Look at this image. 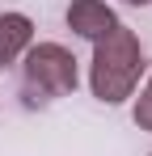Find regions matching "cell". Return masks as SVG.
I'll use <instances>...</instances> for the list:
<instances>
[{
	"mask_svg": "<svg viewBox=\"0 0 152 156\" xmlns=\"http://www.w3.org/2000/svg\"><path fill=\"white\" fill-rule=\"evenodd\" d=\"M76 55L63 42H38L25 51L21 63V93L30 105H47L55 97H68L76 89Z\"/></svg>",
	"mask_w": 152,
	"mask_h": 156,
	"instance_id": "2",
	"label": "cell"
},
{
	"mask_svg": "<svg viewBox=\"0 0 152 156\" xmlns=\"http://www.w3.org/2000/svg\"><path fill=\"white\" fill-rule=\"evenodd\" d=\"M68 26L80 34V38H106L110 30L118 26V17H114V9L106 4V0H72L68 4Z\"/></svg>",
	"mask_w": 152,
	"mask_h": 156,
	"instance_id": "3",
	"label": "cell"
},
{
	"mask_svg": "<svg viewBox=\"0 0 152 156\" xmlns=\"http://www.w3.org/2000/svg\"><path fill=\"white\" fill-rule=\"evenodd\" d=\"M34 47V21L25 13H0V68L17 63V55Z\"/></svg>",
	"mask_w": 152,
	"mask_h": 156,
	"instance_id": "4",
	"label": "cell"
},
{
	"mask_svg": "<svg viewBox=\"0 0 152 156\" xmlns=\"http://www.w3.org/2000/svg\"><path fill=\"white\" fill-rule=\"evenodd\" d=\"M127 4H152V0H127Z\"/></svg>",
	"mask_w": 152,
	"mask_h": 156,
	"instance_id": "6",
	"label": "cell"
},
{
	"mask_svg": "<svg viewBox=\"0 0 152 156\" xmlns=\"http://www.w3.org/2000/svg\"><path fill=\"white\" fill-rule=\"evenodd\" d=\"M135 127L152 131V76H148V84L139 89V97H135Z\"/></svg>",
	"mask_w": 152,
	"mask_h": 156,
	"instance_id": "5",
	"label": "cell"
},
{
	"mask_svg": "<svg viewBox=\"0 0 152 156\" xmlns=\"http://www.w3.org/2000/svg\"><path fill=\"white\" fill-rule=\"evenodd\" d=\"M144 47L127 26H114L106 38L93 42V68H89V89L106 105H118L135 93V84L144 76Z\"/></svg>",
	"mask_w": 152,
	"mask_h": 156,
	"instance_id": "1",
	"label": "cell"
}]
</instances>
